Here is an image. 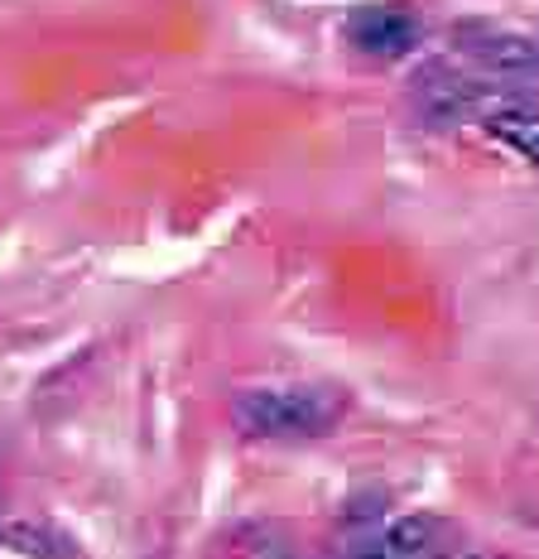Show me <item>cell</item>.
I'll use <instances>...</instances> for the list:
<instances>
[{"label": "cell", "mask_w": 539, "mask_h": 559, "mask_svg": "<svg viewBox=\"0 0 539 559\" xmlns=\"http://www.w3.org/2000/svg\"><path fill=\"white\" fill-rule=\"evenodd\" d=\"M530 39H535V49H539V34H530Z\"/></svg>", "instance_id": "obj_7"}, {"label": "cell", "mask_w": 539, "mask_h": 559, "mask_svg": "<svg viewBox=\"0 0 539 559\" xmlns=\"http://www.w3.org/2000/svg\"><path fill=\"white\" fill-rule=\"evenodd\" d=\"M487 107H491L487 87L453 73V68H424V73L415 78V111L424 116L429 126H458L467 116H482Z\"/></svg>", "instance_id": "obj_2"}, {"label": "cell", "mask_w": 539, "mask_h": 559, "mask_svg": "<svg viewBox=\"0 0 539 559\" xmlns=\"http://www.w3.org/2000/svg\"><path fill=\"white\" fill-rule=\"evenodd\" d=\"M347 39L367 58H405L419 44V25L405 15V10L367 5L347 20Z\"/></svg>", "instance_id": "obj_3"}, {"label": "cell", "mask_w": 539, "mask_h": 559, "mask_svg": "<svg viewBox=\"0 0 539 559\" xmlns=\"http://www.w3.org/2000/svg\"><path fill=\"white\" fill-rule=\"evenodd\" d=\"M443 540V521L433 516H395L391 526H381L371 555L381 559H429Z\"/></svg>", "instance_id": "obj_6"}, {"label": "cell", "mask_w": 539, "mask_h": 559, "mask_svg": "<svg viewBox=\"0 0 539 559\" xmlns=\"http://www.w3.org/2000/svg\"><path fill=\"white\" fill-rule=\"evenodd\" d=\"M361 559H381V555H361Z\"/></svg>", "instance_id": "obj_8"}, {"label": "cell", "mask_w": 539, "mask_h": 559, "mask_svg": "<svg viewBox=\"0 0 539 559\" xmlns=\"http://www.w3.org/2000/svg\"><path fill=\"white\" fill-rule=\"evenodd\" d=\"M458 49H463V58H472L477 68L501 73V78L535 73L539 68L535 39L530 34H515V29H467V34H458Z\"/></svg>", "instance_id": "obj_4"}, {"label": "cell", "mask_w": 539, "mask_h": 559, "mask_svg": "<svg viewBox=\"0 0 539 559\" xmlns=\"http://www.w3.org/2000/svg\"><path fill=\"white\" fill-rule=\"evenodd\" d=\"M487 131L496 140H506L515 155H525L530 165H539V102L535 97H501L482 111Z\"/></svg>", "instance_id": "obj_5"}, {"label": "cell", "mask_w": 539, "mask_h": 559, "mask_svg": "<svg viewBox=\"0 0 539 559\" xmlns=\"http://www.w3.org/2000/svg\"><path fill=\"white\" fill-rule=\"evenodd\" d=\"M347 395L333 386H255L241 391L231 419L251 439H319L343 419Z\"/></svg>", "instance_id": "obj_1"}]
</instances>
